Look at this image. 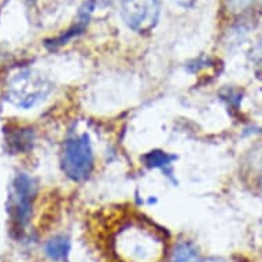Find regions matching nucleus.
Instances as JSON below:
<instances>
[{
	"label": "nucleus",
	"instance_id": "f257e3e1",
	"mask_svg": "<svg viewBox=\"0 0 262 262\" xmlns=\"http://www.w3.org/2000/svg\"><path fill=\"white\" fill-rule=\"evenodd\" d=\"M117 253L126 262H158L163 254L162 239L146 227L129 225L116 239Z\"/></svg>",
	"mask_w": 262,
	"mask_h": 262
},
{
	"label": "nucleus",
	"instance_id": "f03ea898",
	"mask_svg": "<svg viewBox=\"0 0 262 262\" xmlns=\"http://www.w3.org/2000/svg\"><path fill=\"white\" fill-rule=\"evenodd\" d=\"M60 165L70 180L82 181L91 176L95 168V154L88 135L82 134L64 142Z\"/></svg>",
	"mask_w": 262,
	"mask_h": 262
},
{
	"label": "nucleus",
	"instance_id": "7ed1b4c3",
	"mask_svg": "<svg viewBox=\"0 0 262 262\" xmlns=\"http://www.w3.org/2000/svg\"><path fill=\"white\" fill-rule=\"evenodd\" d=\"M159 0H124L121 15L129 29L136 33H148L159 21Z\"/></svg>",
	"mask_w": 262,
	"mask_h": 262
},
{
	"label": "nucleus",
	"instance_id": "20e7f679",
	"mask_svg": "<svg viewBox=\"0 0 262 262\" xmlns=\"http://www.w3.org/2000/svg\"><path fill=\"white\" fill-rule=\"evenodd\" d=\"M35 185L28 174L21 173L13 181L11 189V219L14 227L24 229L32 217V205H33Z\"/></svg>",
	"mask_w": 262,
	"mask_h": 262
},
{
	"label": "nucleus",
	"instance_id": "39448f33",
	"mask_svg": "<svg viewBox=\"0 0 262 262\" xmlns=\"http://www.w3.org/2000/svg\"><path fill=\"white\" fill-rule=\"evenodd\" d=\"M72 250V242L64 235H58L44 245V253L51 261L64 262L68 259Z\"/></svg>",
	"mask_w": 262,
	"mask_h": 262
},
{
	"label": "nucleus",
	"instance_id": "423d86ee",
	"mask_svg": "<svg viewBox=\"0 0 262 262\" xmlns=\"http://www.w3.org/2000/svg\"><path fill=\"white\" fill-rule=\"evenodd\" d=\"M169 262H202V258L192 242L183 241L173 247Z\"/></svg>",
	"mask_w": 262,
	"mask_h": 262
},
{
	"label": "nucleus",
	"instance_id": "0eeeda50",
	"mask_svg": "<svg viewBox=\"0 0 262 262\" xmlns=\"http://www.w3.org/2000/svg\"><path fill=\"white\" fill-rule=\"evenodd\" d=\"M143 159H144V162H146L147 166L162 169L163 172L169 176L170 168H172V162L174 161V157H173V155H169L168 152H165V151L154 150L144 155Z\"/></svg>",
	"mask_w": 262,
	"mask_h": 262
},
{
	"label": "nucleus",
	"instance_id": "6e6552de",
	"mask_svg": "<svg viewBox=\"0 0 262 262\" xmlns=\"http://www.w3.org/2000/svg\"><path fill=\"white\" fill-rule=\"evenodd\" d=\"M33 140H35V136H33V132L30 129H19L17 136H11L9 139V144L13 150L21 152V151L32 148Z\"/></svg>",
	"mask_w": 262,
	"mask_h": 262
},
{
	"label": "nucleus",
	"instance_id": "1a4fd4ad",
	"mask_svg": "<svg viewBox=\"0 0 262 262\" xmlns=\"http://www.w3.org/2000/svg\"><path fill=\"white\" fill-rule=\"evenodd\" d=\"M173 2L181 6V7H191L195 3V0H173Z\"/></svg>",
	"mask_w": 262,
	"mask_h": 262
},
{
	"label": "nucleus",
	"instance_id": "9d476101",
	"mask_svg": "<svg viewBox=\"0 0 262 262\" xmlns=\"http://www.w3.org/2000/svg\"><path fill=\"white\" fill-rule=\"evenodd\" d=\"M259 181H261V187H262V169H261V179H259Z\"/></svg>",
	"mask_w": 262,
	"mask_h": 262
}]
</instances>
